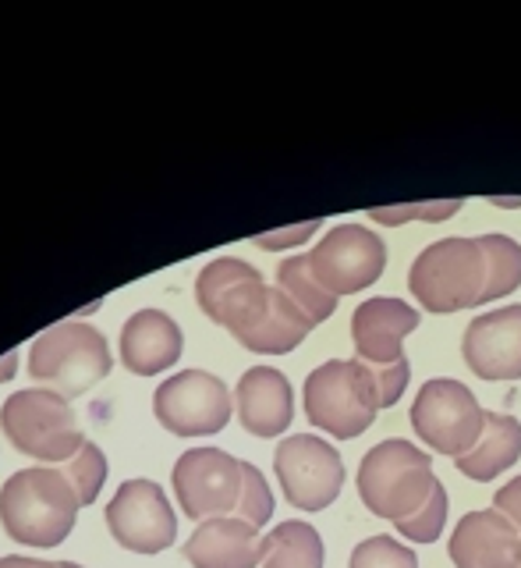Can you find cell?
<instances>
[{
    "label": "cell",
    "instance_id": "obj_1",
    "mask_svg": "<svg viewBox=\"0 0 521 568\" xmlns=\"http://www.w3.org/2000/svg\"><path fill=\"white\" fill-rule=\"evenodd\" d=\"M79 494L61 469H18L0 487V523L11 540L25 547H58L79 523Z\"/></svg>",
    "mask_w": 521,
    "mask_h": 568
},
{
    "label": "cell",
    "instance_id": "obj_2",
    "mask_svg": "<svg viewBox=\"0 0 521 568\" xmlns=\"http://www.w3.org/2000/svg\"><path fill=\"white\" fill-rule=\"evenodd\" d=\"M358 497L362 505L387 523L411 519L437 487L433 476V455H426L405 437H390L372 444L358 466Z\"/></svg>",
    "mask_w": 521,
    "mask_h": 568
},
{
    "label": "cell",
    "instance_id": "obj_3",
    "mask_svg": "<svg viewBox=\"0 0 521 568\" xmlns=\"http://www.w3.org/2000/svg\"><path fill=\"white\" fill-rule=\"evenodd\" d=\"M408 288L422 313L451 316L476 310L482 288H487V260H482L476 239L454 235L426 245L408 271Z\"/></svg>",
    "mask_w": 521,
    "mask_h": 568
},
{
    "label": "cell",
    "instance_id": "obj_4",
    "mask_svg": "<svg viewBox=\"0 0 521 568\" xmlns=\"http://www.w3.org/2000/svg\"><path fill=\"white\" fill-rule=\"evenodd\" d=\"M305 398V416L323 430L327 437L337 440H355L362 437L380 405H376V390L366 363L358 359H330L316 366L302 387Z\"/></svg>",
    "mask_w": 521,
    "mask_h": 568
},
{
    "label": "cell",
    "instance_id": "obj_5",
    "mask_svg": "<svg viewBox=\"0 0 521 568\" xmlns=\"http://www.w3.org/2000/svg\"><path fill=\"white\" fill-rule=\"evenodd\" d=\"M0 430L18 452L43 462V466H64L85 444L68 398L53 395L47 387L14 390L0 408Z\"/></svg>",
    "mask_w": 521,
    "mask_h": 568
},
{
    "label": "cell",
    "instance_id": "obj_6",
    "mask_svg": "<svg viewBox=\"0 0 521 568\" xmlns=\"http://www.w3.org/2000/svg\"><path fill=\"white\" fill-rule=\"evenodd\" d=\"M114 359L106 337L89 324H58L32 342L29 373L35 384L61 398H79L111 373Z\"/></svg>",
    "mask_w": 521,
    "mask_h": 568
},
{
    "label": "cell",
    "instance_id": "obj_7",
    "mask_svg": "<svg viewBox=\"0 0 521 568\" xmlns=\"http://www.w3.org/2000/svg\"><path fill=\"white\" fill-rule=\"evenodd\" d=\"M408 419L426 448H433L437 455L461 458L479 444L482 426H487V408L479 405L469 384L437 377L419 387Z\"/></svg>",
    "mask_w": 521,
    "mask_h": 568
},
{
    "label": "cell",
    "instance_id": "obj_8",
    "mask_svg": "<svg viewBox=\"0 0 521 568\" xmlns=\"http://www.w3.org/2000/svg\"><path fill=\"white\" fill-rule=\"evenodd\" d=\"M274 473L280 479L287 505L298 511L330 508L340 487H345V458L319 434L284 437L274 452Z\"/></svg>",
    "mask_w": 521,
    "mask_h": 568
},
{
    "label": "cell",
    "instance_id": "obj_9",
    "mask_svg": "<svg viewBox=\"0 0 521 568\" xmlns=\"http://www.w3.org/2000/svg\"><path fill=\"white\" fill-rule=\"evenodd\" d=\"M235 413V398L221 377L206 369H182L167 377L153 395V416L177 437L221 434Z\"/></svg>",
    "mask_w": 521,
    "mask_h": 568
},
{
    "label": "cell",
    "instance_id": "obj_10",
    "mask_svg": "<svg viewBox=\"0 0 521 568\" xmlns=\"http://www.w3.org/2000/svg\"><path fill=\"white\" fill-rule=\"evenodd\" d=\"M309 260L313 277L327 288L330 295H355L366 292L387 271V245L372 227L362 224H337L316 242Z\"/></svg>",
    "mask_w": 521,
    "mask_h": 568
},
{
    "label": "cell",
    "instance_id": "obj_11",
    "mask_svg": "<svg viewBox=\"0 0 521 568\" xmlns=\"http://www.w3.org/2000/svg\"><path fill=\"white\" fill-rule=\"evenodd\" d=\"M171 484L188 519H227L238 508L242 462L221 448H192L174 462Z\"/></svg>",
    "mask_w": 521,
    "mask_h": 568
},
{
    "label": "cell",
    "instance_id": "obj_12",
    "mask_svg": "<svg viewBox=\"0 0 521 568\" xmlns=\"http://www.w3.org/2000/svg\"><path fill=\"white\" fill-rule=\"evenodd\" d=\"M111 537L135 555H160L177 540V515L167 494L153 479H129L106 505Z\"/></svg>",
    "mask_w": 521,
    "mask_h": 568
},
{
    "label": "cell",
    "instance_id": "obj_13",
    "mask_svg": "<svg viewBox=\"0 0 521 568\" xmlns=\"http://www.w3.org/2000/svg\"><path fill=\"white\" fill-rule=\"evenodd\" d=\"M266 298L269 288L263 274L253 263L235 256L210 260L200 277H195V302H200V310L231 334L253 327L266 310Z\"/></svg>",
    "mask_w": 521,
    "mask_h": 568
},
{
    "label": "cell",
    "instance_id": "obj_14",
    "mask_svg": "<svg viewBox=\"0 0 521 568\" xmlns=\"http://www.w3.org/2000/svg\"><path fill=\"white\" fill-rule=\"evenodd\" d=\"M461 359L482 381H521V306L479 313L464 331Z\"/></svg>",
    "mask_w": 521,
    "mask_h": 568
},
{
    "label": "cell",
    "instance_id": "obj_15",
    "mask_svg": "<svg viewBox=\"0 0 521 568\" xmlns=\"http://www.w3.org/2000/svg\"><path fill=\"white\" fill-rule=\"evenodd\" d=\"M422 324V313L408 306L405 298H366L351 313V342L355 359L372 366H390L408 359L405 337Z\"/></svg>",
    "mask_w": 521,
    "mask_h": 568
},
{
    "label": "cell",
    "instance_id": "obj_16",
    "mask_svg": "<svg viewBox=\"0 0 521 568\" xmlns=\"http://www.w3.org/2000/svg\"><path fill=\"white\" fill-rule=\"evenodd\" d=\"M454 568H518L521 532L497 508L469 511L447 540Z\"/></svg>",
    "mask_w": 521,
    "mask_h": 568
},
{
    "label": "cell",
    "instance_id": "obj_17",
    "mask_svg": "<svg viewBox=\"0 0 521 568\" xmlns=\"http://www.w3.org/2000/svg\"><path fill=\"white\" fill-rule=\"evenodd\" d=\"M235 408L242 426L253 437H280L295 419L292 381L274 366H253L235 387Z\"/></svg>",
    "mask_w": 521,
    "mask_h": 568
},
{
    "label": "cell",
    "instance_id": "obj_18",
    "mask_svg": "<svg viewBox=\"0 0 521 568\" xmlns=\"http://www.w3.org/2000/svg\"><path fill=\"white\" fill-rule=\"evenodd\" d=\"M182 327L160 310H139L121 327V359L135 377H156L182 359Z\"/></svg>",
    "mask_w": 521,
    "mask_h": 568
},
{
    "label": "cell",
    "instance_id": "obj_19",
    "mask_svg": "<svg viewBox=\"0 0 521 568\" xmlns=\"http://www.w3.org/2000/svg\"><path fill=\"white\" fill-rule=\"evenodd\" d=\"M185 558L192 568H259L263 565V537L235 515L227 519L200 523V529L185 540Z\"/></svg>",
    "mask_w": 521,
    "mask_h": 568
},
{
    "label": "cell",
    "instance_id": "obj_20",
    "mask_svg": "<svg viewBox=\"0 0 521 568\" xmlns=\"http://www.w3.org/2000/svg\"><path fill=\"white\" fill-rule=\"evenodd\" d=\"M313 327H316L313 320L305 316L280 288H269L263 316L253 327L238 331L235 342L248 352H259V355H287L313 334Z\"/></svg>",
    "mask_w": 521,
    "mask_h": 568
},
{
    "label": "cell",
    "instance_id": "obj_21",
    "mask_svg": "<svg viewBox=\"0 0 521 568\" xmlns=\"http://www.w3.org/2000/svg\"><path fill=\"white\" fill-rule=\"evenodd\" d=\"M521 458V423L508 413H490L487 408V426H482L479 444L454 458V466L461 476L476 479V484H490L500 473H508L514 462Z\"/></svg>",
    "mask_w": 521,
    "mask_h": 568
},
{
    "label": "cell",
    "instance_id": "obj_22",
    "mask_svg": "<svg viewBox=\"0 0 521 568\" xmlns=\"http://www.w3.org/2000/svg\"><path fill=\"white\" fill-rule=\"evenodd\" d=\"M323 561L327 547L319 529L302 519H287L263 537V568H323Z\"/></svg>",
    "mask_w": 521,
    "mask_h": 568
},
{
    "label": "cell",
    "instance_id": "obj_23",
    "mask_svg": "<svg viewBox=\"0 0 521 568\" xmlns=\"http://www.w3.org/2000/svg\"><path fill=\"white\" fill-rule=\"evenodd\" d=\"M277 288L295 302V306L313 320V324H327L337 313V295H330L323 284L313 277L309 260L305 256H287L277 266Z\"/></svg>",
    "mask_w": 521,
    "mask_h": 568
},
{
    "label": "cell",
    "instance_id": "obj_24",
    "mask_svg": "<svg viewBox=\"0 0 521 568\" xmlns=\"http://www.w3.org/2000/svg\"><path fill=\"white\" fill-rule=\"evenodd\" d=\"M476 245L482 260H487V288H482L479 306L518 292L521 288V242H514L511 235H479Z\"/></svg>",
    "mask_w": 521,
    "mask_h": 568
},
{
    "label": "cell",
    "instance_id": "obj_25",
    "mask_svg": "<svg viewBox=\"0 0 521 568\" xmlns=\"http://www.w3.org/2000/svg\"><path fill=\"white\" fill-rule=\"evenodd\" d=\"M61 473L68 476V484L75 487L79 501L85 508V505H93L96 497H100V487H103V479H106V455L100 452V444L85 440L82 452L75 458H68L64 466H61Z\"/></svg>",
    "mask_w": 521,
    "mask_h": 568
},
{
    "label": "cell",
    "instance_id": "obj_26",
    "mask_svg": "<svg viewBox=\"0 0 521 568\" xmlns=\"http://www.w3.org/2000/svg\"><path fill=\"white\" fill-rule=\"evenodd\" d=\"M348 568H419V555L394 537H366L355 544Z\"/></svg>",
    "mask_w": 521,
    "mask_h": 568
},
{
    "label": "cell",
    "instance_id": "obj_27",
    "mask_svg": "<svg viewBox=\"0 0 521 568\" xmlns=\"http://www.w3.org/2000/svg\"><path fill=\"white\" fill-rule=\"evenodd\" d=\"M274 515V490H269L266 476L253 466V462H242V494H238V508L235 519L263 529Z\"/></svg>",
    "mask_w": 521,
    "mask_h": 568
},
{
    "label": "cell",
    "instance_id": "obj_28",
    "mask_svg": "<svg viewBox=\"0 0 521 568\" xmlns=\"http://www.w3.org/2000/svg\"><path fill=\"white\" fill-rule=\"evenodd\" d=\"M447 508H451V501H447V487L437 479V487H433V494H429V501L416 515H411V519L398 523L394 529H398L401 537L411 540V544H437L443 526H447Z\"/></svg>",
    "mask_w": 521,
    "mask_h": 568
},
{
    "label": "cell",
    "instance_id": "obj_29",
    "mask_svg": "<svg viewBox=\"0 0 521 568\" xmlns=\"http://www.w3.org/2000/svg\"><path fill=\"white\" fill-rule=\"evenodd\" d=\"M461 210V200H433V203H405V206H376L369 217L376 224H405V221H447Z\"/></svg>",
    "mask_w": 521,
    "mask_h": 568
},
{
    "label": "cell",
    "instance_id": "obj_30",
    "mask_svg": "<svg viewBox=\"0 0 521 568\" xmlns=\"http://www.w3.org/2000/svg\"><path fill=\"white\" fill-rule=\"evenodd\" d=\"M358 363H362V359H358ZM366 369H369V377H372L376 405H380V408L398 405V398L405 395V387H408V377H411L408 359L390 363V366H372V363H366Z\"/></svg>",
    "mask_w": 521,
    "mask_h": 568
},
{
    "label": "cell",
    "instance_id": "obj_31",
    "mask_svg": "<svg viewBox=\"0 0 521 568\" xmlns=\"http://www.w3.org/2000/svg\"><path fill=\"white\" fill-rule=\"evenodd\" d=\"M319 227H323V221H305V224H295V227L277 231V235H259V239H256V245H263V248H287V245H302V242H309Z\"/></svg>",
    "mask_w": 521,
    "mask_h": 568
},
{
    "label": "cell",
    "instance_id": "obj_32",
    "mask_svg": "<svg viewBox=\"0 0 521 568\" xmlns=\"http://www.w3.org/2000/svg\"><path fill=\"white\" fill-rule=\"evenodd\" d=\"M493 508H497L500 515H508V519L514 523V529L521 532V476H514L511 484H504V487L497 490Z\"/></svg>",
    "mask_w": 521,
    "mask_h": 568
},
{
    "label": "cell",
    "instance_id": "obj_33",
    "mask_svg": "<svg viewBox=\"0 0 521 568\" xmlns=\"http://www.w3.org/2000/svg\"><path fill=\"white\" fill-rule=\"evenodd\" d=\"M0 568H61V561H40V558L8 555V558H0Z\"/></svg>",
    "mask_w": 521,
    "mask_h": 568
},
{
    "label": "cell",
    "instance_id": "obj_34",
    "mask_svg": "<svg viewBox=\"0 0 521 568\" xmlns=\"http://www.w3.org/2000/svg\"><path fill=\"white\" fill-rule=\"evenodd\" d=\"M490 203L500 206V210H518V206H521V195H504V200H497V195H493Z\"/></svg>",
    "mask_w": 521,
    "mask_h": 568
},
{
    "label": "cell",
    "instance_id": "obj_35",
    "mask_svg": "<svg viewBox=\"0 0 521 568\" xmlns=\"http://www.w3.org/2000/svg\"><path fill=\"white\" fill-rule=\"evenodd\" d=\"M18 359H14V355H8V359L4 363H0V381H4L8 377V373H11V366H14Z\"/></svg>",
    "mask_w": 521,
    "mask_h": 568
},
{
    "label": "cell",
    "instance_id": "obj_36",
    "mask_svg": "<svg viewBox=\"0 0 521 568\" xmlns=\"http://www.w3.org/2000/svg\"><path fill=\"white\" fill-rule=\"evenodd\" d=\"M61 568H82V565H75V561H61Z\"/></svg>",
    "mask_w": 521,
    "mask_h": 568
},
{
    "label": "cell",
    "instance_id": "obj_37",
    "mask_svg": "<svg viewBox=\"0 0 521 568\" xmlns=\"http://www.w3.org/2000/svg\"><path fill=\"white\" fill-rule=\"evenodd\" d=\"M518 568H521V561H518Z\"/></svg>",
    "mask_w": 521,
    "mask_h": 568
}]
</instances>
